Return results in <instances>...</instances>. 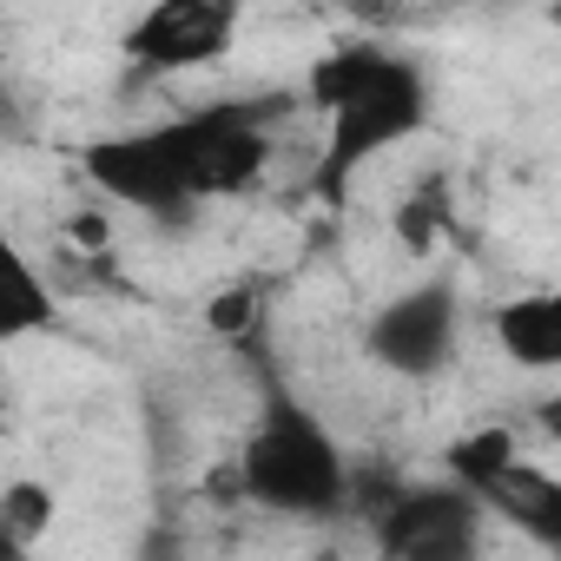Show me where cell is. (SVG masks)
<instances>
[{"label":"cell","instance_id":"6da1fadb","mask_svg":"<svg viewBox=\"0 0 561 561\" xmlns=\"http://www.w3.org/2000/svg\"><path fill=\"white\" fill-rule=\"evenodd\" d=\"M311 106L331 113V133H324V152H318V172H311V192L324 205H344L351 198V179L390 152L397 139H410L423 119H430V87H423V67L403 60L397 47L383 41H351L337 54H324L311 67Z\"/></svg>","mask_w":561,"mask_h":561},{"label":"cell","instance_id":"7a4b0ae2","mask_svg":"<svg viewBox=\"0 0 561 561\" xmlns=\"http://www.w3.org/2000/svg\"><path fill=\"white\" fill-rule=\"evenodd\" d=\"M238 489L285 515H337L351 495V462H344L337 436L291 390L271 383V397L238 449Z\"/></svg>","mask_w":561,"mask_h":561},{"label":"cell","instance_id":"3957f363","mask_svg":"<svg viewBox=\"0 0 561 561\" xmlns=\"http://www.w3.org/2000/svg\"><path fill=\"white\" fill-rule=\"evenodd\" d=\"M285 113H291V100H277V93L271 100H218V106H198L185 119H165L159 139H165L172 165L185 172L192 198L205 205V198L244 192L264 172V159H271V119H285Z\"/></svg>","mask_w":561,"mask_h":561},{"label":"cell","instance_id":"277c9868","mask_svg":"<svg viewBox=\"0 0 561 561\" xmlns=\"http://www.w3.org/2000/svg\"><path fill=\"white\" fill-rule=\"evenodd\" d=\"M489 502L469 482H423V489H397L377 508V548L390 561H462L476 554Z\"/></svg>","mask_w":561,"mask_h":561},{"label":"cell","instance_id":"5b68a950","mask_svg":"<svg viewBox=\"0 0 561 561\" xmlns=\"http://www.w3.org/2000/svg\"><path fill=\"white\" fill-rule=\"evenodd\" d=\"M456 324H462L456 285H449V277H430V285L397 291V298L370 318L364 351H370V364H383V370H397V377H436V370H449V357H456Z\"/></svg>","mask_w":561,"mask_h":561},{"label":"cell","instance_id":"8992f818","mask_svg":"<svg viewBox=\"0 0 561 561\" xmlns=\"http://www.w3.org/2000/svg\"><path fill=\"white\" fill-rule=\"evenodd\" d=\"M244 0H152L126 27V60L139 73H192L231 54Z\"/></svg>","mask_w":561,"mask_h":561},{"label":"cell","instance_id":"52a82bcc","mask_svg":"<svg viewBox=\"0 0 561 561\" xmlns=\"http://www.w3.org/2000/svg\"><path fill=\"white\" fill-rule=\"evenodd\" d=\"M80 172H87L106 198H119V205H133V211H146V218H159V225H185L192 205H198L192 185H185V172L172 165L159 126H152V133L87 139V146H80Z\"/></svg>","mask_w":561,"mask_h":561},{"label":"cell","instance_id":"ba28073f","mask_svg":"<svg viewBox=\"0 0 561 561\" xmlns=\"http://www.w3.org/2000/svg\"><path fill=\"white\" fill-rule=\"evenodd\" d=\"M489 515H502L515 535H528L535 548H554L561 554V476L535 469L528 456H515L489 489H482Z\"/></svg>","mask_w":561,"mask_h":561},{"label":"cell","instance_id":"9c48e42d","mask_svg":"<svg viewBox=\"0 0 561 561\" xmlns=\"http://www.w3.org/2000/svg\"><path fill=\"white\" fill-rule=\"evenodd\" d=\"M495 344H502L508 364H522V370H561V291L508 298V305L495 311Z\"/></svg>","mask_w":561,"mask_h":561},{"label":"cell","instance_id":"30bf717a","mask_svg":"<svg viewBox=\"0 0 561 561\" xmlns=\"http://www.w3.org/2000/svg\"><path fill=\"white\" fill-rule=\"evenodd\" d=\"M508 462H515V436H508V430H469V436H456V443L443 449V469H449L456 482H469L476 495H482Z\"/></svg>","mask_w":561,"mask_h":561},{"label":"cell","instance_id":"8fae6325","mask_svg":"<svg viewBox=\"0 0 561 561\" xmlns=\"http://www.w3.org/2000/svg\"><path fill=\"white\" fill-rule=\"evenodd\" d=\"M0 522H8V535L21 548H34L47 535V522H54V489L47 482H8L0 489Z\"/></svg>","mask_w":561,"mask_h":561},{"label":"cell","instance_id":"7c38bea8","mask_svg":"<svg viewBox=\"0 0 561 561\" xmlns=\"http://www.w3.org/2000/svg\"><path fill=\"white\" fill-rule=\"evenodd\" d=\"M443 218H449V192H443V185H423V192H410V198L397 205V238H403L410 251H430L436 231H443Z\"/></svg>","mask_w":561,"mask_h":561},{"label":"cell","instance_id":"4fadbf2b","mask_svg":"<svg viewBox=\"0 0 561 561\" xmlns=\"http://www.w3.org/2000/svg\"><path fill=\"white\" fill-rule=\"evenodd\" d=\"M0 331H8V337L54 331V298H47V285H41L34 264H21V298H14V311H8V324H0Z\"/></svg>","mask_w":561,"mask_h":561},{"label":"cell","instance_id":"5bb4252c","mask_svg":"<svg viewBox=\"0 0 561 561\" xmlns=\"http://www.w3.org/2000/svg\"><path fill=\"white\" fill-rule=\"evenodd\" d=\"M211 324H218V331H244V324H251V291H225V298L211 305Z\"/></svg>","mask_w":561,"mask_h":561},{"label":"cell","instance_id":"9a60e30c","mask_svg":"<svg viewBox=\"0 0 561 561\" xmlns=\"http://www.w3.org/2000/svg\"><path fill=\"white\" fill-rule=\"evenodd\" d=\"M535 423H541V436H548V443H554V449H561V390H554V397H541V403H535Z\"/></svg>","mask_w":561,"mask_h":561},{"label":"cell","instance_id":"2e32d148","mask_svg":"<svg viewBox=\"0 0 561 561\" xmlns=\"http://www.w3.org/2000/svg\"><path fill=\"white\" fill-rule=\"evenodd\" d=\"M548 27H554V34H561V0H554V8H548Z\"/></svg>","mask_w":561,"mask_h":561}]
</instances>
